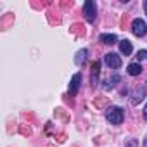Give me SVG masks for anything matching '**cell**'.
Wrapping results in <instances>:
<instances>
[{
	"label": "cell",
	"mask_w": 147,
	"mask_h": 147,
	"mask_svg": "<svg viewBox=\"0 0 147 147\" xmlns=\"http://www.w3.org/2000/svg\"><path fill=\"white\" fill-rule=\"evenodd\" d=\"M119 50H121L123 55H131V52H133L131 42H130V40H121V42H119Z\"/></svg>",
	"instance_id": "obj_6"
},
{
	"label": "cell",
	"mask_w": 147,
	"mask_h": 147,
	"mask_svg": "<svg viewBox=\"0 0 147 147\" xmlns=\"http://www.w3.org/2000/svg\"><path fill=\"white\" fill-rule=\"evenodd\" d=\"M83 16L88 23H95L97 19V7L95 4L92 2V0H87V2L83 4Z\"/></svg>",
	"instance_id": "obj_2"
},
{
	"label": "cell",
	"mask_w": 147,
	"mask_h": 147,
	"mask_svg": "<svg viewBox=\"0 0 147 147\" xmlns=\"http://www.w3.org/2000/svg\"><path fill=\"white\" fill-rule=\"evenodd\" d=\"M90 69H92V85H95L97 83V76H99V69H100V62L99 61H94L92 62V66H90Z\"/></svg>",
	"instance_id": "obj_8"
},
{
	"label": "cell",
	"mask_w": 147,
	"mask_h": 147,
	"mask_svg": "<svg viewBox=\"0 0 147 147\" xmlns=\"http://www.w3.org/2000/svg\"><path fill=\"white\" fill-rule=\"evenodd\" d=\"M137 59H138V61H142V59H147V50H138V54H137Z\"/></svg>",
	"instance_id": "obj_11"
},
{
	"label": "cell",
	"mask_w": 147,
	"mask_h": 147,
	"mask_svg": "<svg viewBox=\"0 0 147 147\" xmlns=\"http://www.w3.org/2000/svg\"><path fill=\"white\" fill-rule=\"evenodd\" d=\"M142 73V66L138 64V62H131L130 66H128V75L130 76H138Z\"/></svg>",
	"instance_id": "obj_9"
},
{
	"label": "cell",
	"mask_w": 147,
	"mask_h": 147,
	"mask_svg": "<svg viewBox=\"0 0 147 147\" xmlns=\"http://www.w3.org/2000/svg\"><path fill=\"white\" fill-rule=\"evenodd\" d=\"M87 54H88V52H87V49H83V50H80V52L76 54V59H75V62H76L78 66H82V64L85 62V59H87Z\"/></svg>",
	"instance_id": "obj_10"
},
{
	"label": "cell",
	"mask_w": 147,
	"mask_h": 147,
	"mask_svg": "<svg viewBox=\"0 0 147 147\" xmlns=\"http://www.w3.org/2000/svg\"><path fill=\"white\" fill-rule=\"evenodd\" d=\"M144 118L147 119V104H145V107H144Z\"/></svg>",
	"instance_id": "obj_12"
},
{
	"label": "cell",
	"mask_w": 147,
	"mask_h": 147,
	"mask_svg": "<svg viewBox=\"0 0 147 147\" xmlns=\"http://www.w3.org/2000/svg\"><path fill=\"white\" fill-rule=\"evenodd\" d=\"M99 40L102 42V43H106V45H113V43H116V35L114 33H102L100 36H99Z\"/></svg>",
	"instance_id": "obj_7"
},
{
	"label": "cell",
	"mask_w": 147,
	"mask_h": 147,
	"mask_svg": "<svg viewBox=\"0 0 147 147\" xmlns=\"http://www.w3.org/2000/svg\"><path fill=\"white\" fill-rule=\"evenodd\" d=\"M106 118L111 125H121L123 118H125V113H123L121 107H109L107 113H106Z\"/></svg>",
	"instance_id": "obj_1"
},
{
	"label": "cell",
	"mask_w": 147,
	"mask_h": 147,
	"mask_svg": "<svg viewBox=\"0 0 147 147\" xmlns=\"http://www.w3.org/2000/svg\"><path fill=\"white\" fill-rule=\"evenodd\" d=\"M104 62H106L111 69H118V67H121V57H119L118 54H114V52L106 54V55H104Z\"/></svg>",
	"instance_id": "obj_4"
},
{
	"label": "cell",
	"mask_w": 147,
	"mask_h": 147,
	"mask_svg": "<svg viewBox=\"0 0 147 147\" xmlns=\"http://www.w3.org/2000/svg\"><path fill=\"white\" fill-rule=\"evenodd\" d=\"M131 33H133L135 36H145V33H147V24H145V21L140 19V18L133 19V23H131Z\"/></svg>",
	"instance_id": "obj_3"
},
{
	"label": "cell",
	"mask_w": 147,
	"mask_h": 147,
	"mask_svg": "<svg viewBox=\"0 0 147 147\" xmlns=\"http://www.w3.org/2000/svg\"><path fill=\"white\" fill-rule=\"evenodd\" d=\"M80 82H82V75H80V73H76V75L71 78V83H69V94L71 95H76V92L80 88Z\"/></svg>",
	"instance_id": "obj_5"
}]
</instances>
